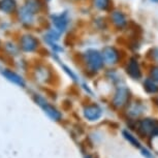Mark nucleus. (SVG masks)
<instances>
[{
  "label": "nucleus",
  "instance_id": "f257e3e1",
  "mask_svg": "<svg viewBox=\"0 0 158 158\" xmlns=\"http://www.w3.org/2000/svg\"><path fill=\"white\" fill-rule=\"evenodd\" d=\"M81 60L85 65L86 70L93 74L102 69L104 65L100 51L96 49H87L81 54Z\"/></svg>",
  "mask_w": 158,
  "mask_h": 158
},
{
  "label": "nucleus",
  "instance_id": "f03ea898",
  "mask_svg": "<svg viewBox=\"0 0 158 158\" xmlns=\"http://www.w3.org/2000/svg\"><path fill=\"white\" fill-rule=\"evenodd\" d=\"M19 49L24 54H34L40 48V40L36 35L32 33H23L18 40Z\"/></svg>",
  "mask_w": 158,
  "mask_h": 158
},
{
  "label": "nucleus",
  "instance_id": "7ed1b4c3",
  "mask_svg": "<svg viewBox=\"0 0 158 158\" xmlns=\"http://www.w3.org/2000/svg\"><path fill=\"white\" fill-rule=\"evenodd\" d=\"M50 23L54 30L61 35L68 30L70 25V14L68 10H61L50 15Z\"/></svg>",
  "mask_w": 158,
  "mask_h": 158
},
{
  "label": "nucleus",
  "instance_id": "20e7f679",
  "mask_svg": "<svg viewBox=\"0 0 158 158\" xmlns=\"http://www.w3.org/2000/svg\"><path fill=\"white\" fill-rule=\"evenodd\" d=\"M17 18L18 21L23 27L25 28H32L36 25L37 23V16L36 13H34L30 7L24 3L23 5L19 6L17 10Z\"/></svg>",
  "mask_w": 158,
  "mask_h": 158
},
{
  "label": "nucleus",
  "instance_id": "39448f33",
  "mask_svg": "<svg viewBox=\"0 0 158 158\" xmlns=\"http://www.w3.org/2000/svg\"><path fill=\"white\" fill-rule=\"evenodd\" d=\"M33 99L35 102H36V104H38V106L43 109V111L46 113L52 120L60 121L62 119L61 112L56 109L54 106H52V104H51L44 96H41L40 94H35L33 96Z\"/></svg>",
  "mask_w": 158,
  "mask_h": 158
},
{
  "label": "nucleus",
  "instance_id": "423d86ee",
  "mask_svg": "<svg viewBox=\"0 0 158 158\" xmlns=\"http://www.w3.org/2000/svg\"><path fill=\"white\" fill-rule=\"evenodd\" d=\"M101 56H102L103 63L110 66L116 65L121 60V53L117 48L114 46H106L101 50Z\"/></svg>",
  "mask_w": 158,
  "mask_h": 158
},
{
  "label": "nucleus",
  "instance_id": "0eeeda50",
  "mask_svg": "<svg viewBox=\"0 0 158 158\" xmlns=\"http://www.w3.org/2000/svg\"><path fill=\"white\" fill-rule=\"evenodd\" d=\"M130 96L131 93L129 89L124 87V86H120V87L117 88V90H116L114 94V97H113V106L117 109L124 108V106H126L129 103Z\"/></svg>",
  "mask_w": 158,
  "mask_h": 158
},
{
  "label": "nucleus",
  "instance_id": "6e6552de",
  "mask_svg": "<svg viewBox=\"0 0 158 158\" xmlns=\"http://www.w3.org/2000/svg\"><path fill=\"white\" fill-rule=\"evenodd\" d=\"M33 73L35 80L40 83H43V84H48L53 77V73L51 70V68L44 64L36 65Z\"/></svg>",
  "mask_w": 158,
  "mask_h": 158
},
{
  "label": "nucleus",
  "instance_id": "1a4fd4ad",
  "mask_svg": "<svg viewBox=\"0 0 158 158\" xmlns=\"http://www.w3.org/2000/svg\"><path fill=\"white\" fill-rule=\"evenodd\" d=\"M83 114H84V117L87 119L88 121L94 122V121L99 120V119L102 117L103 111L98 104L91 103V104L85 106L84 110H83Z\"/></svg>",
  "mask_w": 158,
  "mask_h": 158
},
{
  "label": "nucleus",
  "instance_id": "9d476101",
  "mask_svg": "<svg viewBox=\"0 0 158 158\" xmlns=\"http://www.w3.org/2000/svg\"><path fill=\"white\" fill-rule=\"evenodd\" d=\"M125 70H126V73L132 80H139L143 77L141 66H139L138 59L135 57L129 58V60H128L126 64V67H125Z\"/></svg>",
  "mask_w": 158,
  "mask_h": 158
},
{
  "label": "nucleus",
  "instance_id": "9b49d317",
  "mask_svg": "<svg viewBox=\"0 0 158 158\" xmlns=\"http://www.w3.org/2000/svg\"><path fill=\"white\" fill-rule=\"evenodd\" d=\"M110 19H111L112 24L118 29V30H122V29L126 28L128 25L127 17L122 10H112L111 15H110Z\"/></svg>",
  "mask_w": 158,
  "mask_h": 158
},
{
  "label": "nucleus",
  "instance_id": "f8f14e48",
  "mask_svg": "<svg viewBox=\"0 0 158 158\" xmlns=\"http://www.w3.org/2000/svg\"><path fill=\"white\" fill-rule=\"evenodd\" d=\"M1 74L7 80L8 82L13 83V84L19 86V87H22V88L26 87L25 80L23 79V77L21 76V74L16 73L15 70L10 69V68H4V69H2Z\"/></svg>",
  "mask_w": 158,
  "mask_h": 158
},
{
  "label": "nucleus",
  "instance_id": "ddd939ff",
  "mask_svg": "<svg viewBox=\"0 0 158 158\" xmlns=\"http://www.w3.org/2000/svg\"><path fill=\"white\" fill-rule=\"evenodd\" d=\"M19 4L17 0H0V13L10 16L17 13Z\"/></svg>",
  "mask_w": 158,
  "mask_h": 158
},
{
  "label": "nucleus",
  "instance_id": "4468645a",
  "mask_svg": "<svg viewBox=\"0 0 158 158\" xmlns=\"http://www.w3.org/2000/svg\"><path fill=\"white\" fill-rule=\"evenodd\" d=\"M128 109H127V114L132 118H138L143 113H144L145 106L142 102L139 101H135V102L128 103Z\"/></svg>",
  "mask_w": 158,
  "mask_h": 158
},
{
  "label": "nucleus",
  "instance_id": "2eb2a0df",
  "mask_svg": "<svg viewBox=\"0 0 158 158\" xmlns=\"http://www.w3.org/2000/svg\"><path fill=\"white\" fill-rule=\"evenodd\" d=\"M2 49L6 53V55L10 56V57H17L19 55V53L21 52L18 44H15L11 40L4 43L3 46H2Z\"/></svg>",
  "mask_w": 158,
  "mask_h": 158
},
{
  "label": "nucleus",
  "instance_id": "dca6fc26",
  "mask_svg": "<svg viewBox=\"0 0 158 158\" xmlns=\"http://www.w3.org/2000/svg\"><path fill=\"white\" fill-rule=\"evenodd\" d=\"M92 4L97 10L110 11L113 6V0H92Z\"/></svg>",
  "mask_w": 158,
  "mask_h": 158
},
{
  "label": "nucleus",
  "instance_id": "f3484780",
  "mask_svg": "<svg viewBox=\"0 0 158 158\" xmlns=\"http://www.w3.org/2000/svg\"><path fill=\"white\" fill-rule=\"evenodd\" d=\"M44 0H26L25 4L38 15L44 10Z\"/></svg>",
  "mask_w": 158,
  "mask_h": 158
},
{
  "label": "nucleus",
  "instance_id": "a211bd4d",
  "mask_svg": "<svg viewBox=\"0 0 158 158\" xmlns=\"http://www.w3.org/2000/svg\"><path fill=\"white\" fill-rule=\"evenodd\" d=\"M144 89L145 91L149 94H155L158 92V86L154 81L149 77V79H146L144 82Z\"/></svg>",
  "mask_w": 158,
  "mask_h": 158
},
{
  "label": "nucleus",
  "instance_id": "6ab92c4d",
  "mask_svg": "<svg viewBox=\"0 0 158 158\" xmlns=\"http://www.w3.org/2000/svg\"><path fill=\"white\" fill-rule=\"evenodd\" d=\"M122 135H123L124 139H126L127 142H129L130 144L133 146V147L141 148V144H139V142L138 141V139H136L135 136H133L132 135H131V133L128 130H123V131H122Z\"/></svg>",
  "mask_w": 158,
  "mask_h": 158
},
{
  "label": "nucleus",
  "instance_id": "aec40b11",
  "mask_svg": "<svg viewBox=\"0 0 158 158\" xmlns=\"http://www.w3.org/2000/svg\"><path fill=\"white\" fill-rule=\"evenodd\" d=\"M61 67H62V69L64 70V73H66L67 76L69 77L73 82H77V81H79V79H77V73H74V71H73V69H71L70 67H68L67 65H65V64H61Z\"/></svg>",
  "mask_w": 158,
  "mask_h": 158
},
{
  "label": "nucleus",
  "instance_id": "412c9836",
  "mask_svg": "<svg viewBox=\"0 0 158 158\" xmlns=\"http://www.w3.org/2000/svg\"><path fill=\"white\" fill-rule=\"evenodd\" d=\"M148 56L150 57L152 61L158 63V48H152L148 52Z\"/></svg>",
  "mask_w": 158,
  "mask_h": 158
},
{
  "label": "nucleus",
  "instance_id": "4be33fe9",
  "mask_svg": "<svg viewBox=\"0 0 158 158\" xmlns=\"http://www.w3.org/2000/svg\"><path fill=\"white\" fill-rule=\"evenodd\" d=\"M150 79L155 83H158V66L154 65L150 69Z\"/></svg>",
  "mask_w": 158,
  "mask_h": 158
},
{
  "label": "nucleus",
  "instance_id": "5701e85b",
  "mask_svg": "<svg viewBox=\"0 0 158 158\" xmlns=\"http://www.w3.org/2000/svg\"><path fill=\"white\" fill-rule=\"evenodd\" d=\"M142 154H143V156H145L146 158H154L153 154H152L151 152L149 151L148 149H146V148L142 149Z\"/></svg>",
  "mask_w": 158,
  "mask_h": 158
},
{
  "label": "nucleus",
  "instance_id": "b1692460",
  "mask_svg": "<svg viewBox=\"0 0 158 158\" xmlns=\"http://www.w3.org/2000/svg\"><path fill=\"white\" fill-rule=\"evenodd\" d=\"M85 158H94V157L92 156V155H87V156H86Z\"/></svg>",
  "mask_w": 158,
  "mask_h": 158
},
{
  "label": "nucleus",
  "instance_id": "393cba45",
  "mask_svg": "<svg viewBox=\"0 0 158 158\" xmlns=\"http://www.w3.org/2000/svg\"><path fill=\"white\" fill-rule=\"evenodd\" d=\"M2 49V41H1V40H0V50Z\"/></svg>",
  "mask_w": 158,
  "mask_h": 158
},
{
  "label": "nucleus",
  "instance_id": "a878e982",
  "mask_svg": "<svg viewBox=\"0 0 158 158\" xmlns=\"http://www.w3.org/2000/svg\"><path fill=\"white\" fill-rule=\"evenodd\" d=\"M152 2H155V3H158V0H151Z\"/></svg>",
  "mask_w": 158,
  "mask_h": 158
},
{
  "label": "nucleus",
  "instance_id": "bb28decb",
  "mask_svg": "<svg viewBox=\"0 0 158 158\" xmlns=\"http://www.w3.org/2000/svg\"><path fill=\"white\" fill-rule=\"evenodd\" d=\"M46 2H50V1H52V0H44Z\"/></svg>",
  "mask_w": 158,
  "mask_h": 158
},
{
  "label": "nucleus",
  "instance_id": "cd10ccee",
  "mask_svg": "<svg viewBox=\"0 0 158 158\" xmlns=\"http://www.w3.org/2000/svg\"><path fill=\"white\" fill-rule=\"evenodd\" d=\"M79 1H80V0H79Z\"/></svg>",
  "mask_w": 158,
  "mask_h": 158
}]
</instances>
